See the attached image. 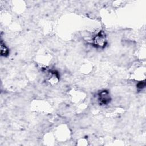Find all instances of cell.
I'll list each match as a JSON object with an SVG mask.
<instances>
[{"mask_svg": "<svg viewBox=\"0 0 146 146\" xmlns=\"http://www.w3.org/2000/svg\"><path fill=\"white\" fill-rule=\"evenodd\" d=\"M98 101L100 104L106 105L111 100L110 92L107 90H102L98 95Z\"/></svg>", "mask_w": 146, "mask_h": 146, "instance_id": "7a4b0ae2", "label": "cell"}, {"mask_svg": "<svg viewBox=\"0 0 146 146\" xmlns=\"http://www.w3.org/2000/svg\"><path fill=\"white\" fill-rule=\"evenodd\" d=\"M106 44V36L103 31H100L92 38V44L96 47L104 48Z\"/></svg>", "mask_w": 146, "mask_h": 146, "instance_id": "6da1fadb", "label": "cell"}, {"mask_svg": "<svg viewBox=\"0 0 146 146\" xmlns=\"http://www.w3.org/2000/svg\"><path fill=\"white\" fill-rule=\"evenodd\" d=\"M9 54V50L5 44V43L2 40L1 42V55L2 56L6 57L8 56Z\"/></svg>", "mask_w": 146, "mask_h": 146, "instance_id": "3957f363", "label": "cell"}]
</instances>
